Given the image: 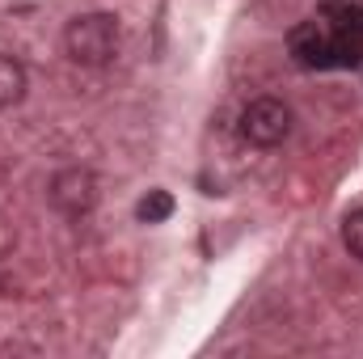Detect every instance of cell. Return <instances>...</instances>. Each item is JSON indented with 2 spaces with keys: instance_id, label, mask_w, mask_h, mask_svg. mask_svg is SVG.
I'll use <instances>...</instances> for the list:
<instances>
[{
  "instance_id": "1",
  "label": "cell",
  "mask_w": 363,
  "mask_h": 359,
  "mask_svg": "<svg viewBox=\"0 0 363 359\" xmlns=\"http://www.w3.org/2000/svg\"><path fill=\"white\" fill-rule=\"evenodd\" d=\"M118 17L114 13H85V17H72L68 30H64V51L72 64H85V68H101L114 60L118 51Z\"/></svg>"
},
{
  "instance_id": "8",
  "label": "cell",
  "mask_w": 363,
  "mask_h": 359,
  "mask_svg": "<svg viewBox=\"0 0 363 359\" xmlns=\"http://www.w3.org/2000/svg\"><path fill=\"white\" fill-rule=\"evenodd\" d=\"M334 34H359L363 38V9L359 4H330Z\"/></svg>"
},
{
  "instance_id": "4",
  "label": "cell",
  "mask_w": 363,
  "mask_h": 359,
  "mask_svg": "<svg viewBox=\"0 0 363 359\" xmlns=\"http://www.w3.org/2000/svg\"><path fill=\"white\" fill-rule=\"evenodd\" d=\"M287 51L300 68H334V34H325L317 21H304L287 34Z\"/></svg>"
},
{
  "instance_id": "6",
  "label": "cell",
  "mask_w": 363,
  "mask_h": 359,
  "mask_svg": "<svg viewBox=\"0 0 363 359\" xmlns=\"http://www.w3.org/2000/svg\"><path fill=\"white\" fill-rule=\"evenodd\" d=\"M174 216V194L169 190H148L144 199H140V220L144 224H161V220H169Z\"/></svg>"
},
{
  "instance_id": "5",
  "label": "cell",
  "mask_w": 363,
  "mask_h": 359,
  "mask_svg": "<svg viewBox=\"0 0 363 359\" xmlns=\"http://www.w3.org/2000/svg\"><path fill=\"white\" fill-rule=\"evenodd\" d=\"M26 97V68L13 55H0V110L17 106Z\"/></svg>"
},
{
  "instance_id": "9",
  "label": "cell",
  "mask_w": 363,
  "mask_h": 359,
  "mask_svg": "<svg viewBox=\"0 0 363 359\" xmlns=\"http://www.w3.org/2000/svg\"><path fill=\"white\" fill-rule=\"evenodd\" d=\"M342 241H347V250L363 263V207L355 211V216H347V224H342Z\"/></svg>"
},
{
  "instance_id": "7",
  "label": "cell",
  "mask_w": 363,
  "mask_h": 359,
  "mask_svg": "<svg viewBox=\"0 0 363 359\" xmlns=\"http://www.w3.org/2000/svg\"><path fill=\"white\" fill-rule=\"evenodd\" d=\"M363 38L359 34H334V68H359Z\"/></svg>"
},
{
  "instance_id": "3",
  "label": "cell",
  "mask_w": 363,
  "mask_h": 359,
  "mask_svg": "<svg viewBox=\"0 0 363 359\" xmlns=\"http://www.w3.org/2000/svg\"><path fill=\"white\" fill-rule=\"evenodd\" d=\"M47 199L64 216H85L93 203H97V178H93V170H85V165L60 170L51 178V186H47Z\"/></svg>"
},
{
  "instance_id": "2",
  "label": "cell",
  "mask_w": 363,
  "mask_h": 359,
  "mask_svg": "<svg viewBox=\"0 0 363 359\" xmlns=\"http://www.w3.org/2000/svg\"><path fill=\"white\" fill-rule=\"evenodd\" d=\"M241 136L258 148H274L291 136V110L279 97H254L241 114Z\"/></svg>"
}]
</instances>
